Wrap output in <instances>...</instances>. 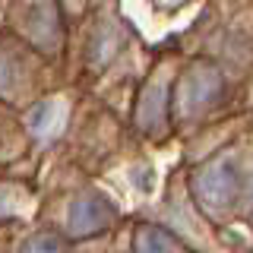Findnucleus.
<instances>
[{
    "instance_id": "obj_1",
    "label": "nucleus",
    "mask_w": 253,
    "mask_h": 253,
    "mask_svg": "<svg viewBox=\"0 0 253 253\" xmlns=\"http://www.w3.org/2000/svg\"><path fill=\"white\" fill-rule=\"evenodd\" d=\"M241 196V171L234 158H212L193 174V200L206 215H228Z\"/></svg>"
},
{
    "instance_id": "obj_2",
    "label": "nucleus",
    "mask_w": 253,
    "mask_h": 253,
    "mask_svg": "<svg viewBox=\"0 0 253 253\" xmlns=\"http://www.w3.org/2000/svg\"><path fill=\"white\" fill-rule=\"evenodd\" d=\"M221 83L225 79H221V73L212 63H196L177 85V108L184 114H196V111L209 108L221 95Z\"/></svg>"
},
{
    "instance_id": "obj_3",
    "label": "nucleus",
    "mask_w": 253,
    "mask_h": 253,
    "mask_svg": "<svg viewBox=\"0 0 253 253\" xmlns=\"http://www.w3.org/2000/svg\"><path fill=\"white\" fill-rule=\"evenodd\" d=\"M111 225V206L95 193L76 196L67 209V231L70 237H92L98 231H105Z\"/></svg>"
},
{
    "instance_id": "obj_4",
    "label": "nucleus",
    "mask_w": 253,
    "mask_h": 253,
    "mask_svg": "<svg viewBox=\"0 0 253 253\" xmlns=\"http://www.w3.org/2000/svg\"><path fill=\"white\" fill-rule=\"evenodd\" d=\"M177 237L158 225H139L133 234V253H177Z\"/></svg>"
},
{
    "instance_id": "obj_5",
    "label": "nucleus",
    "mask_w": 253,
    "mask_h": 253,
    "mask_svg": "<svg viewBox=\"0 0 253 253\" xmlns=\"http://www.w3.org/2000/svg\"><path fill=\"white\" fill-rule=\"evenodd\" d=\"M139 124L146 126L149 133H158V130L165 126V85H162V83L149 85V89H146V95H142Z\"/></svg>"
},
{
    "instance_id": "obj_6",
    "label": "nucleus",
    "mask_w": 253,
    "mask_h": 253,
    "mask_svg": "<svg viewBox=\"0 0 253 253\" xmlns=\"http://www.w3.org/2000/svg\"><path fill=\"white\" fill-rule=\"evenodd\" d=\"M60 114V105L57 101H44V105H38L35 111H32V117H29V126L35 133H47L54 126V117Z\"/></svg>"
},
{
    "instance_id": "obj_7",
    "label": "nucleus",
    "mask_w": 253,
    "mask_h": 253,
    "mask_svg": "<svg viewBox=\"0 0 253 253\" xmlns=\"http://www.w3.org/2000/svg\"><path fill=\"white\" fill-rule=\"evenodd\" d=\"M22 253H63V241L51 231H42V234H32L26 241Z\"/></svg>"
}]
</instances>
